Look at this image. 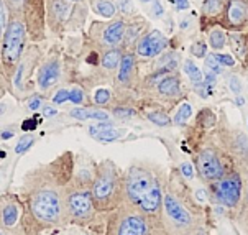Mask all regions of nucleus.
Returning <instances> with one entry per match:
<instances>
[{"label":"nucleus","instance_id":"1","mask_svg":"<svg viewBox=\"0 0 248 235\" xmlns=\"http://www.w3.org/2000/svg\"><path fill=\"white\" fill-rule=\"evenodd\" d=\"M76 155L69 150L53 161L40 165L23 176L22 194L28 212L43 227L66 222V192L74 176Z\"/></svg>","mask_w":248,"mask_h":235},{"label":"nucleus","instance_id":"2","mask_svg":"<svg viewBox=\"0 0 248 235\" xmlns=\"http://www.w3.org/2000/svg\"><path fill=\"white\" fill-rule=\"evenodd\" d=\"M150 235H211L207 212L178 174L168 176L163 217L150 222Z\"/></svg>","mask_w":248,"mask_h":235},{"label":"nucleus","instance_id":"3","mask_svg":"<svg viewBox=\"0 0 248 235\" xmlns=\"http://www.w3.org/2000/svg\"><path fill=\"white\" fill-rule=\"evenodd\" d=\"M92 201L99 214L115 211L124 203V173L112 159H102L95 166L92 179Z\"/></svg>","mask_w":248,"mask_h":235},{"label":"nucleus","instance_id":"4","mask_svg":"<svg viewBox=\"0 0 248 235\" xmlns=\"http://www.w3.org/2000/svg\"><path fill=\"white\" fill-rule=\"evenodd\" d=\"M196 173L204 184H211L235 170V161L229 153L218 145L216 135L199 138L192 145Z\"/></svg>","mask_w":248,"mask_h":235},{"label":"nucleus","instance_id":"5","mask_svg":"<svg viewBox=\"0 0 248 235\" xmlns=\"http://www.w3.org/2000/svg\"><path fill=\"white\" fill-rule=\"evenodd\" d=\"M27 40L28 30L23 20V14L10 12L2 43V71L7 79L14 78L16 68L22 63L23 54L27 51Z\"/></svg>","mask_w":248,"mask_h":235},{"label":"nucleus","instance_id":"6","mask_svg":"<svg viewBox=\"0 0 248 235\" xmlns=\"http://www.w3.org/2000/svg\"><path fill=\"white\" fill-rule=\"evenodd\" d=\"M163 174H166V171L151 161L132 163L127 171H124V203L137 207Z\"/></svg>","mask_w":248,"mask_h":235},{"label":"nucleus","instance_id":"7","mask_svg":"<svg viewBox=\"0 0 248 235\" xmlns=\"http://www.w3.org/2000/svg\"><path fill=\"white\" fill-rule=\"evenodd\" d=\"M104 235H150V222L138 207L127 203L108 212Z\"/></svg>","mask_w":248,"mask_h":235},{"label":"nucleus","instance_id":"8","mask_svg":"<svg viewBox=\"0 0 248 235\" xmlns=\"http://www.w3.org/2000/svg\"><path fill=\"white\" fill-rule=\"evenodd\" d=\"M92 184H81L71 179L66 192V222L68 224H89L94 220L95 211L92 201Z\"/></svg>","mask_w":248,"mask_h":235},{"label":"nucleus","instance_id":"9","mask_svg":"<svg viewBox=\"0 0 248 235\" xmlns=\"http://www.w3.org/2000/svg\"><path fill=\"white\" fill-rule=\"evenodd\" d=\"M207 191L216 204L222 205V207L229 209L232 212L237 211V207L240 205L243 192V183L238 170L235 168L232 173L225 174L224 178L211 183Z\"/></svg>","mask_w":248,"mask_h":235},{"label":"nucleus","instance_id":"10","mask_svg":"<svg viewBox=\"0 0 248 235\" xmlns=\"http://www.w3.org/2000/svg\"><path fill=\"white\" fill-rule=\"evenodd\" d=\"M214 135L218 145L233 158L235 165L248 161V135L240 128L232 127L225 117L218 120Z\"/></svg>","mask_w":248,"mask_h":235},{"label":"nucleus","instance_id":"11","mask_svg":"<svg viewBox=\"0 0 248 235\" xmlns=\"http://www.w3.org/2000/svg\"><path fill=\"white\" fill-rule=\"evenodd\" d=\"M125 28H127V20L122 16L112 18L108 22H94L89 30V36L102 49L122 48Z\"/></svg>","mask_w":248,"mask_h":235},{"label":"nucleus","instance_id":"12","mask_svg":"<svg viewBox=\"0 0 248 235\" xmlns=\"http://www.w3.org/2000/svg\"><path fill=\"white\" fill-rule=\"evenodd\" d=\"M218 27L230 33H242L248 28V0H225Z\"/></svg>","mask_w":248,"mask_h":235},{"label":"nucleus","instance_id":"13","mask_svg":"<svg viewBox=\"0 0 248 235\" xmlns=\"http://www.w3.org/2000/svg\"><path fill=\"white\" fill-rule=\"evenodd\" d=\"M150 91L155 92V95L158 99L166 100V102H178V100H181L184 97V86L183 81H181L179 71L165 74Z\"/></svg>","mask_w":248,"mask_h":235},{"label":"nucleus","instance_id":"14","mask_svg":"<svg viewBox=\"0 0 248 235\" xmlns=\"http://www.w3.org/2000/svg\"><path fill=\"white\" fill-rule=\"evenodd\" d=\"M168 48V38L159 30H148L135 45V54L141 60H153Z\"/></svg>","mask_w":248,"mask_h":235},{"label":"nucleus","instance_id":"15","mask_svg":"<svg viewBox=\"0 0 248 235\" xmlns=\"http://www.w3.org/2000/svg\"><path fill=\"white\" fill-rule=\"evenodd\" d=\"M23 20L27 23V30L33 40L40 41L43 38L45 28V5L41 0H25Z\"/></svg>","mask_w":248,"mask_h":235},{"label":"nucleus","instance_id":"16","mask_svg":"<svg viewBox=\"0 0 248 235\" xmlns=\"http://www.w3.org/2000/svg\"><path fill=\"white\" fill-rule=\"evenodd\" d=\"M69 0H46L45 12L46 22L53 31H61L69 23V18L73 15V7Z\"/></svg>","mask_w":248,"mask_h":235},{"label":"nucleus","instance_id":"17","mask_svg":"<svg viewBox=\"0 0 248 235\" xmlns=\"http://www.w3.org/2000/svg\"><path fill=\"white\" fill-rule=\"evenodd\" d=\"M138 58L135 51H124V56H122V63L117 69V78H115V84L122 89L128 91L133 89L138 82Z\"/></svg>","mask_w":248,"mask_h":235},{"label":"nucleus","instance_id":"18","mask_svg":"<svg viewBox=\"0 0 248 235\" xmlns=\"http://www.w3.org/2000/svg\"><path fill=\"white\" fill-rule=\"evenodd\" d=\"M235 168H237L238 173L242 176L243 192H242L240 205L237 207V211L232 212V219L235 222V225L238 227V230H240L242 234L248 235V161L237 163Z\"/></svg>","mask_w":248,"mask_h":235},{"label":"nucleus","instance_id":"19","mask_svg":"<svg viewBox=\"0 0 248 235\" xmlns=\"http://www.w3.org/2000/svg\"><path fill=\"white\" fill-rule=\"evenodd\" d=\"M61 79V63L58 58H48L43 64L38 68L36 86L41 92H48L53 89Z\"/></svg>","mask_w":248,"mask_h":235},{"label":"nucleus","instance_id":"20","mask_svg":"<svg viewBox=\"0 0 248 235\" xmlns=\"http://www.w3.org/2000/svg\"><path fill=\"white\" fill-rule=\"evenodd\" d=\"M20 219V204L12 196H0V227L14 230Z\"/></svg>","mask_w":248,"mask_h":235},{"label":"nucleus","instance_id":"21","mask_svg":"<svg viewBox=\"0 0 248 235\" xmlns=\"http://www.w3.org/2000/svg\"><path fill=\"white\" fill-rule=\"evenodd\" d=\"M148 31V22L141 16H133V18L127 20V28H125L124 43H122V49L124 51H130L135 49L137 41L141 38L145 33Z\"/></svg>","mask_w":248,"mask_h":235},{"label":"nucleus","instance_id":"22","mask_svg":"<svg viewBox=\"0 0 248 235\" xmlns=\"http://www.w3.org/2000/svg\"><path fill=\"white\" fill-rule=\"evenodd\" d=\"M69 115L76 120H97L107 122L112 119V114L104 109H89V107H74L69 110Z\"/></svg>","mask_w":248,"mask_h":235},{"label":"nucleus","instance_id":"23","mask_svg":"<svg viewBox=\"0 0 248 235\" xmlns=\"http://www.w3.org/2000/svg\"><path fill=\"white\" fill-rule=\"evenodd\" d=\"M224 8V0H204L202 2V22L209 20V27H218V20Z\"/></svg>","mask_w":248,"mask_h":235},{"label":"nucleus","instance_id":"24","mask_svg":"<svg viewBox=\"0 0 248 235\" xmlns=\"http://www.w3.org/2000/svg\"><path fill=\"white\" fill-rule=\"evenodd\" d=\"M122 56H124V49L122 48H112V49H104V54L100 58V68L106 73H117Z\"/></svg>","mask_w":248,"mask_h":235},{"label":"nucleus","instance_id":"25","mask_svg":"<svg viewBox=\"0 0 248 235\" xmlns=\"http://www.w3.org/2000/svg\"><path fill=\"white\" fill-rule=\"evenodd\" d=\"M89 5L95 15L102 16V18H106V20L115 18L117 12H119L117 3L113 2V0H89Z\"/></svg>","mask_w":248,"mask_h":235},{"label":"nucleus","instance_id":"26","mask_svg":"<svg viewBox=\"0 0 248 235\" xmlns=\"http://www.w3.org/2000/svg\"><path fill=\"white\" fill-rule=\"evenodd\" d=\"M207 43L214 49V51H222L227 45V33L224 28L212 27L207 31Z\"/></svg>","mask_w":248,"mask_h":235},{"label":"nucleus","instance_id":"27","mask_svg":"<svg viewBox=\"0 0 248 235\" xmlns=\"http://www.w3.org/2000/svg\"><path fill=\"white\" fill-rule=\"evenodd\" d=\"M227 41L230 43V48L235 53V56L245 61V53H247L245 35H242V33H230V35H227Z\"/></svg>","mask_w":248,"mask_h":235},{"label":"nucleus","instance_id":"28","mask_svg":"<svg viewBox=\"0 0 248 235\" xmlns=\"http://www.w3.org/2000/svg\"><path fill=\"white\" fill-rule=\"evenodd\" d=\"M146 119H148L151 124L158 125V127H168V125L173 124V119L170 117L166 110L163 109H156V110H151L146 114Z\"/></svg>","mask_w":248,"mask_h":235},{"label":"nucleus","instance_id":"29","mask_svg":"<svg viewBox=\"0 0 248 235\" xmlns=\"http://www.w3.org/2000/svg\"><path fill=\"white\" fill-rule=\"evenodd\" d=\"M124 135H125V130L108 127L106 130H102L100 133H97V135H95V140L100 141V143H112V141L120 140Z\"/></svg>","mask_w":248,"mask_h":235},{"label":"nucleus","instance_id":"30","mask_svg":"<svg viewBox=\"0 0 248 235\" xmlns=\"http://www.w3.org/2000/svg\"><path fill=\"white\" fill-rule=\"evenodd\" d=\"M8 23V8L5 0H0V71H2V43Z\"/></svg>","mask_w":248,"mask_h":235},{"label":"nucleus","instance_id":"31","mask_svg":"<svg viewBox=\"0 0 248 235\" xmlns=\"http://www.w3.org/2000/svg\"><path fill=\"white\" fill-rule=\"evenodd\" d=\"M35 143H36V137L31 135V133H25V135L18 140V143L15 145V153L25 155Z\"/></svg>","mask_w":248,"mask_h":235},{"label":"nucleus","instance_id":"32","mask_svg":"<svg viewBox=\"0 0 248 235\" xmlns=\"http://www.w3.org/2000/svg\"><path fill=\"white\" fill-rule=\"evenodd\" d=\"M184 73L187 74L189 79H191L192 82H196V84H202V82H204L202 73H201V69L197 68V66H196L191 60H186V61H184Z\"/></svg>","mask_w":248,"mask_h":235},{"label":"nucleus","instance_id":"33","mask_svg":"<svg viewBox=\"0 0 248 235\" xmlns=\"http://www.w3.org/2000/svg\"><path fill=\"white\" fill-rule=\"evenodd\" d=\"M191 115H192V107H191V104L184 102V104H181L178 114H176V117H174V120H173V122H174L176 125H184L189 119H191Z\"/></svg>","mask_w":248,"mask_h":235},{"label":"nucleus","instance_id":"34","mask_svg":"<svg viewBox=\"0 0 248 235\" xmlns=\"http://www.w3.org/2000/svg\"><path fill=\"white\" fill-rule=\"evenodd\" d=\"M94 102L97 104L99 107H104V106H108L112 102V91L110 89H97L94 92Z\"/></svg>","mask_w":248,"mask_h":235},{"label":"nucleus","instance_id":"35","mask_svg":"<svg viewBox=\"0 0 248 235\" xmlns=\"http://www.w3.org/2000/svg\"><path fill=\"white\" fill-rule=\"evenodd\" d=\"M69 102L74 104L76 107L86 104V94H84V91L81 87H73V89H69Z\"/></svg>","mask_w":248,"mask_h":235},{"label":"nucleus","instance_id":"36","mask_svg":"<svg viewBox=\"0 0 248 235\" xmlns=\"http://www.w3.org/2000/svg\"><path fill=\"white\" fill-rule=\"evenodd\" d=\"M110 114L115 117V119H130L137 114L135 109L128 107V106H120V107H113L110 110Z\"/></svg>","mask_w":248,"mask_h":235},{"label":"nucleus","instance_id":"37","mask_svg":"<svg viewBox=\"0 0 248 235\" xmlns=\"http://www.w3.org/2000/svg\"><path fill=\"white\" fill-rule=\"evenodd\" d=\"M214 58L217 60V63L220 66H225V68H232L235 66V58L230 56V54H225V53H214L212 54Z\"/></svg>","mask_w":248,"mask_h":235},{"label":"nucleus","instance_id":"38","mask_svg":"<svg viewBox=\"0 0 248 235\" xmlns=\"http://www.w3.org/2000/svg\"><path fill=\"white\" fill-rule=\"evenodd\" d=\"M205 69H207V73H212V74H216V76H218V74L222 73V66L218 64L214 56L205 58Z\"/></svg>","mask_w":248,"mask_h":235},{"label":"nucleus","instance_id":"39","mask_svg":"<svg viewBox=\"0 0 248 235\" xmlns=\"http://www.w3.org/2000/svg\"><path fill=\"white\" fill-rule=\"evenodd\" d=\"M51 102L54 104V106H60V104L69 102V89H60L56 94L53 95Z\"/></svg>","mask_w":248,"mask_h":235},{"label":"nucleus","instance_id":"40","mask_svg":"<svg viewBox=\"0 0 248 235\" xmlns=\"http://www.w3.org/2000/svg\"><path fill=\"white\" fill-rule=\"evenodd\" d=\"M191 53L196 58H204L205 53H207V46H205V43H194L191 46Z\"/></svg>","mask_w":248,"mask_h":235},{"label":"nucleus","instance_id":"41","mask_svg":"<svg viewBox=\"0 0 248 235\" xmlns=\"http://www.w3.org/2000/svg\"><path fill=\"white\" fill-rule=\"evenodd\" d=\"M117 8H119L124 15H132L130 14V12L133 10L132 0H117Z\"/></svg>","mask_w":248,"mask_h":235},{"label":"nucleus","instance_id":"42","mask_svg":"<svg viewBox=\"0 0 248 235\" xmlns=\"http://www.w3.org/2000/svg\"><path fill=\"white\" fill-rule=\"evenodd\" d=\"M5 2H8V8H10V12H15V14H23L25 0H5Z\"/></svg>","mask_w":248,"mask_h":235},{"label":"nucleus","instance_id":"43","mask_svg":"<svg viewBox=\"0 0 248 235\" xmlns=\"http://www.w3.org/2000/svg\"><path fill=\"white\" fill-rule=\"evenodd\" d=\"M179 170H181L183 178H187V179L194 178V166H192L191 163H183V165L179 166Z\"/></svg>","mask_w":248,"mask_h":235},{"label":"nucleus","instance_id":"44","mask_svg":"<svg viewBox=\"0 0 248 235\" xmlns=\"http://www.w3.org/2000/svg\"><path fill=\"white\" fill-rule=\"evenodd\" d=\"M28 109H30L31 112H36L38 109H41V106H43V99H41V95H33V97L28 100Z\"/></svg>","mask_w":248,"mask_h":235},{"label":"nucleus","instance_id":"45","mask_svg":"<svg viewBox=\"0 0 248 235\" xmlns=\"http://www.w3.org/2000/svg\"><path fill=\"white\" fill-rule=\"evenodd\" d=\"M229 87H230V91H232L235 95H238L242 92V82H240V79H238L237 76H232V78H230V81H229Z\"/></svg>","mask_w":248,"mask_h":235},{"label":"nucleus","instance_id":"46","mask_svg":"<svg viewBox=\"0 0 248 235\" xmlns=\"http://www.w3.org/2000/svg\"><path fill=\"white\" fill-rule=\"evenodd\" d=\"M43 115L45 119H54V117L58 115V110L54 106H45L43 107Z\"/></svg>","mask_w":248,"mask_h":235},{"label":"nucleus","instance_id":"47","mask_svg":"<svg viewBox=\"0 0 248 235\" xmlns=\"http://www.w3.org/2000/svg\"><path fill=\"white\" fill-rule=\"evenodd\" d=\"M151 12L155 16H161L163 15V7L159 3V0H151Z\"/></svg>","mask_w":248,"mask_h":235},{"label":"nucleus","instance_id":"48","mask_svg":"<svg viewBox=\"0 0 248 235\" xmlns=\"http://www.w3.org/2000/svg\"><path fill=\"white\" fill-rule=\"evenodd\" d=\"M194 197L199 203H204L205 201V197H209V191H205V189H199V191H196V194Z\"/></svg>","mask_w":248,"mask_h":235},{"label":"nucleus","instance_id":"49","mask_svg":"<svg viewBox=\"0 0 248 235\" xmlns=\"http://www.w3.org/2000/svg\"><path fill=\"white\" fill-rule=\"evenodd\" d=\"M15 135V130L14 128H8V130H3L2 133H0V138H2V140H8V138H12Z\"/></svg>","mask_w":248,"mask_h":235},{"label":"nucleus","instance_id":"50","mask_svg":"<svg viewBox=\"0 0 248 235\" xmlns=\"http://www.w3.org/2000/svg\"><path fill=\"white\" fill-rule=\"evenodd\" d=\"M183 8H187V2L186 0H178V10H183Z\"/></svg>","mask_w":248,"mask_h":235},{"label":"nucleus","instance_id":"51","mask_svg":"<svg viewBox=\"0 0 248 235\" xmlns=\"http://www.w3.org/2000/svg\"><path fill=\"white\" fill-rule=\"evenodd\" d=\"M245 41H247V53H245V64L248 68V31L245 33Z\"/></svg>","mask_w":248,"mask_h":235},{"label":"nucleus","instance_id":"52","mask_svg":"<svg viewBox=\"0 0 248 235\" xmlns=\"http://www.w3.org/2000/svg\"><path fill=\"white\" fill-rule=\"evenodd\" d=\"M3 110H5V106H2V104H0V114H3Z\"/></svg>","mask_w":248,"mask_h":235},{"label":"nucleus","instance_id":"53","mask_svg":"<svg viewBox=\"0 0 248 235\" xmlns=\"http://www.w3.org/2000/svg\"><path fill=\"white\" fill-rule=\"evenodd\" d=\"M69 2H73V3H79V2H84V0H69Z\"/></svg>","mask_w":248,"mask_h":235},{"label":"nucleus","instance_id":"54","mask_svg":"<svg viewBox=\"0 0 248 235\" xmlns=\"http://www.w3.org/2000/svg\"><path fill=\"white\" fill-rule=\"evenodd\" d=\"M141 2H143V3H148V2H151V0H141Z\"/></svg>","mask_w":248,"mask_h":235},{"label":"nucleus","instance_id":"55","mask_svg":"<svg viewBox=\"0 0 248 235\" xmlns=\"http://www.w3.org/2000/svg\"><path fill=\"white\" fill-rule=\"evenodd\" d=\"M0 235H3V234H2V232H0Z\"/></svg>","mask_w":248,"mask_h":235},{"label":"nucleus","instance_id":"56","mask_svg":"<svg viewBox=\"0 0 248 235\" xmlns=\"http://www.w3.org/2000/svg\"><path fill=\"white\" fill-rule=\"evenodd\" d=\"M224 2H225V0H224Z\"/></svg>","mask_w":248,"mask_h":235}]
</instances>
